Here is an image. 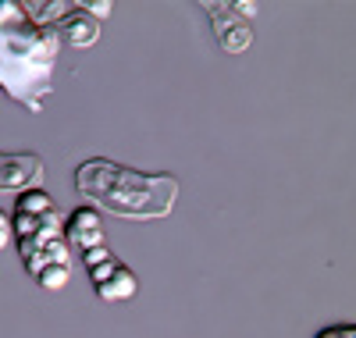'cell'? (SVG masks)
Returning a JSON list of instances; mask_svg holds the SVG:
<instances>
[{
  "mask_svg": "<svg viewBox=\"0 0 356 338\" xmlns=\"http://www.w3.org/2000/svg\"><path fill=\"white\" fill-rule=\"evenodd\" d=\"M200 8H203L207 18H211V33H214V40L225 54L235 57V54H246L253 47V40H257L253 22L235 11L232 0H203Z\"/></svg>",
  "mask_w": 356,
  "mask_h": 338,
  "instance_id": "4",
  "label": "cell"
},
{
  "mask_svg": "<svg viewBox=\"0 0 356 338\" xmlns=\"http://www.w3.org/2000/svg\"><path fill=\"white\" fill-rule=\"evenodd\" d=\"M57 40L61 47H72V50H93L100 43V18H93L86 11V0H72V11L54 25Z\"/></svg>",
  "mask_w": 356,
  "mask_h": 338,
  "instance_id": "6",
  "label": "cell"
},
{
  "mask_svg": "<svg viewBox=\"0 0 356 338\" xmlns=\"http://www.w3.org/2000/svg\"><path fill=\"white\" fill-rule=\"evenodd\" d=\"M75 193L86 207L125 221H161L178 203V178L168 171H139L107 157H89L75 168Z\"/></svg>",
  "mask_w": 356,
  "mask_h": 338,
  "instance_id": "2",
  "label": "cell"
},
{
  "mask_svg": "<svg viewBox=\"0 0 356 338\" xmlns=\"http://www.w3.org/2000/svg\"><path fill=\"white\" fill-rule=\"evenodd\" d=\"M22 264H25V271H29V278L36 282L40 274L50 271V267H72V250H68V242H65V239H54V242L40 246V250L25 253Z\"/></svg>",
  "mask_w": 356,
  "mask_h": 338,
  "instance_id": "8",
  "label": "cell"
},
{
  "mask_svg": "<svg viewBox=\"0 0 356 338\" xmlns=\"http://www.w3.org/2000/svg\"><path fill=\"white\" fill-rule=\"evenodd\" d=\"M54 210H61V207H57L50 200V193H43V189H25V193L15 196V214H33V218H43V214H54Z\"/></svg>",
  "mask_w": 356,
  "mask_h": 338,
  "instance_id": "9",
  "label": "cell"
},
{
  "mask_svg": "<svg viewBox=\"0 0 356 338\" xmlns=\"http://www.w3.org/2000/svg\"><path fill=\"white\" fill-rule=\"evenodd\" d=\"M43 157L40 153H0V193H25V189H43Z\"/></svg>",
  "mask_w": 356,
  "mask_h": 338,
  "instance_id": "5",
  "label": "cell"
},
{
  "mask_svg": "<svg viewBox=\"0 0 356 338\" xmlns=\"http://www.w3.org/2000/svg\"><path fill=\"white\" fill-rule=\"evenodd\" d=\"M61 40L50 25H40L22 0H0V93L22 111L43 114L54 93V72Z\"/></svg>",
  "mask_w": 356,
  "mask_h": 338,
  "instance_id": "1",
  "label": "cell"
},
{
  "mask_svg": "<svg viewBox=\"0 0 356 338\" xmlns=\"http://www.w3.org/2000/svg\"><path fill=\"white\" fill-rule=\"evenodd\" d=\"M11 242H15V225H11V214H8V210H0V253H4Z\"/></svg>",
  "mask_w": 356,
  "mask_h": 338,
  "instance_id": "10",
  "label": "cell"
},
{
  "mask_svg": "<svg viewBox=\"0 0 356 338\" xmlns=\"http://www.w3.org/2000/svg\"><path fill=\"white\" fill-rule=\"evenodd\" d=\"M65 242L68 250H93V246H104L107 242V232H104V221H100V210L93 207H75L68 218H65Z\"/></svg>",
  "mask_w": 356,
  "mask_h": 338,
  "instance_id": "7",
  "label": "cell"
},
{
  "mask_svg": "<svg viewBox=\"0 0 356 338\" xmlns=\"http://www.w3.org/2000/svg\"><path fill=\"white\" fill-rule=\"evenodd\" d=\"M86 11L93 15V18H100V22H104V18L114 11V4H107V0H86Z\"/></svg>",
  "mask_w": 356,
  "mask_h": 338,
  "instance_id": "12",
  "label": "cell"
},
{
  "mask_svg": "<svg viewBox=\"0 0 356 338\" xmlns=\"http://www.w3.org/2000/svg\"><path fill=\"white\" fill-rule=\"evenodd\" d=\"M82 264H86V274H89V282H93L97 296L111 306L118 303H129L136 299L139 292V278H136V271L122 260V257H114V250L104 242V246H93V250H86L82 253Z\"/></svg>",
  "mask_w": 356,
  "mask_h": 338,
  "instance_id": "3",
  "label": "cell"
},
{
  "mask_svg": "<svg viewBox=\"0 0 356 338\" xmlns=\"http://www.w3.org/2000/svg\"><path fill=\"white\" fill-rule=\"evenodd\" d=\"M314 338H356V324H332V328L317 331Z\"/></svg>",
  "mask_w": 356,
  "mask_h": 338,
  "instance_id": "11",
  "label": "cell"
}]
</instances>
